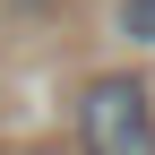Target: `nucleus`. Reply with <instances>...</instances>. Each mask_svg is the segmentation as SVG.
Returning a JSON list of instances; mask_svg holds the SVG:
<instances>
[{
	"label": "nucleus",
	"instance_id": "obj_1",
	"mask_svg": "<svg viewBox=\"0 0 155 155\" xmlns=\"http://www.w3.org/2000/svg\"><path fill=\"white\" fill-rule=\"evenodd\" d=\"M78 129H86V155H155V95L138 78H95Z\"/></svg>",
	"mask_w": 155,
	"mask_h": 155
},
{
	"label": "nucleus",
	"instance_id": "obj_2",
	"mask_svg": "<svg viewBox=\"0 0 155 155\" xmlns=\"http://www.w3.org/2000/svg\"><path fill=\"white\" fill-rule=\"evenodd\" d=\"M121 35L129 43H155V0H121Z\"/></svg>",
	"mask_w": 155,
	"mask_h": 155
}]
</instances>
